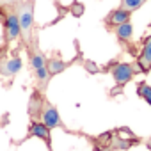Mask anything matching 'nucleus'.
Wrapping results in <instances>:
<instances>
[{
    "mask_svg": "<svg viewBox=\"0 0 151 151\" xmlns=\"http://www.w3.org/2000/svg\"><path fill=\"white\" fill-rule=\"evenodd\" d=\"M16 16L20 22V29H22V37L25 41V45H30L32 39V29H34V2L32 0H25V2L16 6Z\"/></svg>",
    "mask_w": 151,
    "mask_h": 151,
    "instance_id": "f257e3e1",
    "label": "nucleus"
},
{
    "mask_svg": "<svg viewBox=\"0 0 151 151\" xmlns=\"http://www.w3.org/2000/svg\"><path fill=\"white\" fill-rule=\"evenodd\" d=\"M137 71H142V69H140V66H139V62H135V64L116 62V64H112V66H110V75L114 77V80H116V86H117V87H121V86L128 84V82L133 78V75H135Z\"/></svg>",
    "mask_w": 151,
    "mask_h": 151,
    "instance_id": "f03ea898",
    "label": "nucleus"
},
{
    "mask_svg": "<svg viewBox=\"0 0 151 151\" xmlns=\"http://www.w3.org/2000/svg\"><path fill=\"white\" fill-rule=\"evenodd\" d=\"M4 32H6V41H7V43H13V41H16V39L22 36V29H20V22H18L16 11H9V13L6 14V20H4Z\"/></svg>",
    "mask_w": 151,
    "mask_h": 151,
    "instance_id": "7ed1b4c3",
    "label": "nucleus"
},
{
    "mask_svg": "<svg viewBox=\"0 0 151 151\" xmlns=\"http://www.w3.org/2000/svg\"><path fill=\"white\" fill-rule=\"evenodd\" d=\"M41 123L46 124L50 130L62 126V121H60V117H59L57 109H55L52 103H48V101H45V105H43V110H41Z\"/></svg>",
    "mask_w": 151,
    "mask_h": 151,
    "instance_id": "20e7f679",
    "label": "nucleus"
},
{
    "mask_svg": "<svg viewBox=\"0 0 151 151\" xmlns=\"http://www.w3.org/2000/svg\"><path fill=\"white\" fill-rule=\"evenodd\" d=\"M20 69H22V59L20 57H11V59H7L0 64V75H4V77H13Z\"/></svg>",
    "mask_w": 151,
    "mask_h": 151,
    "instance_id": "39448f33",
    "label": "nucleus"
},
{
    "mask_svg": "<svg viewBox=\"0 0 151 151\" xmlns=\"http://www.w3.org/2000/svg\"><path fill=\"white\" fill-rule=\"evenodd\" d=\"M126 22H130V13L124 11L123 7L114 9V11L107 16V25H109V27H117V25H123V23H126Z\"/></svg>",
    "mask_w": 151,
    "mask_h": 151,
    "instance_id": "423d86ee",
    "label": "nucleus"
},
{
    "mask_svg": "<svg viewBox=\"0 0 151 151\" xmlns=\"http://www.w3.org/2000/svg\"><path fill=\"white\" fill-rule=\"evenodd\" d=\"M29 137H37V139H43L48 146H50V128L39 121L32 123L30 128H29Z\"/></svg>",
    "mask_w": 151,
    "mask_h": 151,
    "instance_id": "0eeeda50",
    "label": "nucleus"
},
{
    "mask_svg": "<svg viewBox=\"0 0 151 151\" xmlns=\"http://www.w3.org/2000/svg\"><path fill=\"white\" fill-rule=\"evenodd\" d=\"M137 62H139L142 71H149L151 69V39L149 37L144 41V46H142V52H140Z\"/></svg>",
    "mask_w": 151,
    "mask_h": 151,
    "instance_id": "6e6552de",
    "label": "nucleus"
},
{
    "mask_svg": "<svg viewBox=\"0 0 151 151\" xmlns=\"http://www.w3.org/2000/svg\"><path fill=\"white\" fill-rule=\"evenodd\" d=\"M43 105H45V100H43V96H41L39 93L32 94V98H30V105H29V112H30V116H32V117H37V116H41Z\"/></svg>",
    "mask_w": 151,
    "mask_h": 151,
    "instance_id": "1a4fd4ad",
    "label": "nucleus"
},
{
    "mask_svg": "<svg viewBox=\"0 0 151 151\" xmlns=\"http://www.w3.org/2000/svg\"><path fill=\"white\" fill-rule=\"evenodd\" d=\"M114 32H116V36H117L121 41H130L132 36H133V27H132L130 22H126V23H123V25L114 27Z\"/></svg>",
    "mask_w": 151,
    "mask_h": 151,
    "instance_id": "9d476101",
    "label": "nucleus"
},
{
    "mask_svg": "<svg viewBox=\"0 0 151 151\" xmlns=\"http://www.w3.org/2000/svg\"><path fill=\"white\" fill-rule=\"evenodd\" d=\"M66 62H62L60 59H57V57H53V59H46V68H48V71H50V75L53 77V75H57V73H60V71H64L66 69Z\"/></svg>",
    "mask_w": 151,
    "mask_h": 151,
    "instance_id": "9b49d317",
    "label": "nucleus"
},
{
    "mask_svg": "<svg viewBox=\"0 0 151 151\" xmlns=\"http://www.w3.org/2000/svg\"><path fill=\"white\" fill-rule=\"evenodd\" d=\"M30 66H32L34 71L39 69V68H43V66H46V59H45V55L39 53L37 50H32V52H30Z\"/></svg>",
    "mask_w": 151,
    "mask_h": 151,
    "instance_id": "f8f14e48",
    "label": "nucleus"
},
{
    "mask_svg": "<svg viewBox=\"0 0 151 151\" xmlns=\"http://www.w3.org/2000/svg\"><path fill=\"white\" fill-rule=\"evenodd\" d=\"M144 2H146V0H121V7L124 11H128V13H133L139 7H142Z\"/></svg>",
    "mask_w": 151,
    "mask_h": 151,
    "instance_id": "ddd939ff",
    "label": "nucleus"
},
{
    "mask_svg": "<svg viewBox=\"0 0 151 151\" xmlns=\"http://www.w3.org/2000/svg\"><path fill=\"white\" fill-rule=\"evenodd\" d=\"M34 73H36V80H37V84H39V86H45V84L48 82V78L52 77V75H50V71H48V68H46V66H43V68L36 69Z\"/></svg>",
    "mask_w": 151,
    "mask_h": 151,
    "instance_id": "4468645a",
    "label": "nucleus"
},
{
    "mask_svg": "<svg viewBox=\"0 0 151 151\" xmlns=\"http://www.w3.org/2000/svg\"><path fill=\"white\" fill-rule=\"evenodd\" d=\"M137 93H139V96H140L142 100H146V103L151 105V86H147V84L142 82V84H139Z\"/></svg>",
    "mask_w": 151,
    "mask_h": 151,
    "instance_id": "2eb2a0df",
    "label": "nucleus"
},
{
    "mask_svg": "<svg viewBox=\"0 0 151 151\" xmlns=\"http://www.w3.org/2000/svg\"><path fill=\"white\" fill-rule=\"evenodd\" d=\"M86 68H87L91 73H96V71H100V68H98L96 64H93V62H86Z\"/></svg>",
    "mask_w": 151,
    "mask_h": 151,
    "instance_id": "dca6fc26",
    "label": "nucleus"
},
{
    "mask_svg": "<svg viewBox=\"0 0 151 151\" xmlns=\"http://www.w3.org/2000/svg\"><path fill=\"white\" fill-rule=\"evenodd\" d=\"M73 13H75V14H77V16H78V14H82V13H84V7H82V6H75V9H73Z\"/></svg>",
    "mask_w": 151,
    "mask_h": 151,
    "instance_id": "f3484780",
    "label": "nucleus"
},
{
    "mask_svg": "<svg viewBox=\"0 0 151 151\" xmlns=\"http://www.w3.org/2000/svg\"><path fill=\"white\" fill-rule=\"evenodd\" d=\"M147 146H149V149H151V139H149V140H147Z\"/></svg>",
    "mask_w": 151,
    "mask_h": 151,
    "instance_id": "a211bd4d",
    "label": "nucleus"
}]
</instances>
